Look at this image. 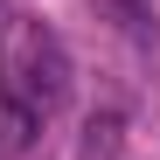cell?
I'll return each mask as SVG.
<instances>
[{"instance_id": "6da1fadb", "label": "cell", "mask_w": 160, "mask_h": 160, "mask_svg": "<svg viewBox=\"0 0 160 160\" xmlns=\"http://www.w3.org/2000/svg\"><path fill=\"white\" fill-rule=\"evenodd\" d=\"M0 98H7L14 139H28V125L63 112V98H70V49L56 42V28H42L28 14L0 28Z\"/></svg>"}]
</instances>
